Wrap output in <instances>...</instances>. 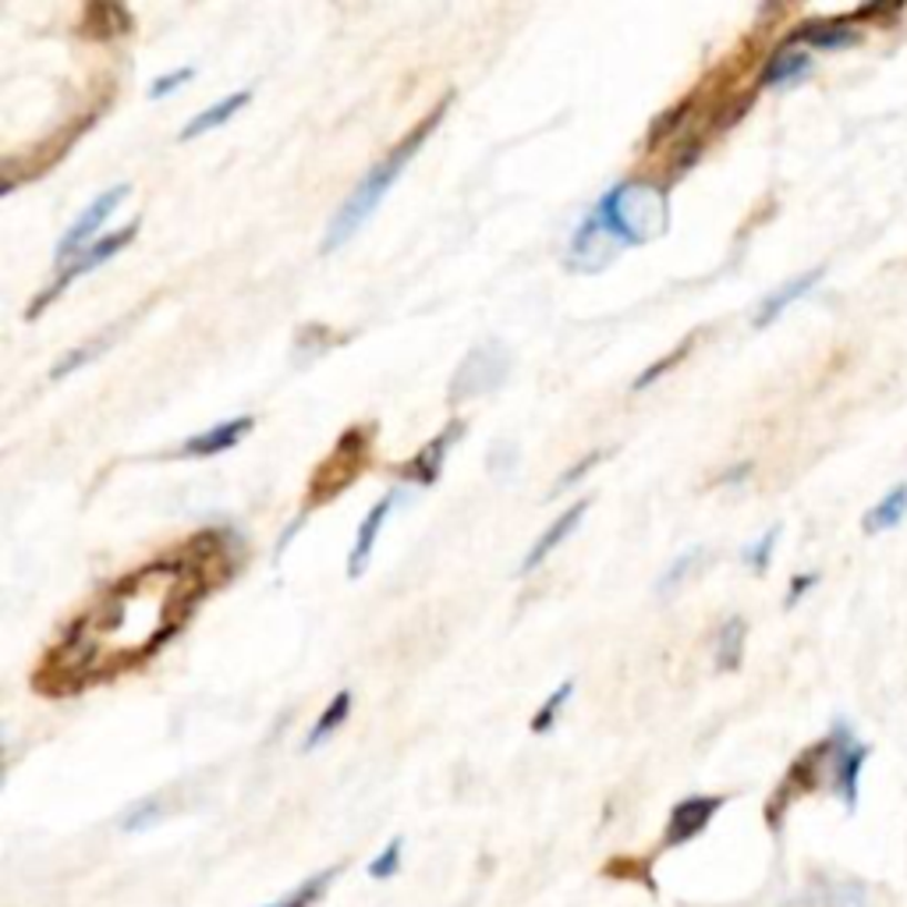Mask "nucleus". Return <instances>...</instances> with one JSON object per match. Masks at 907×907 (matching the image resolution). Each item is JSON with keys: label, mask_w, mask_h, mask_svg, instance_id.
<instances>
[{"label": "nucleus", "mask_w": 907, "mask_h": 907, "mask_svg": "<svg viewBox=\"0 0 907 907\" xmlns=\"http://www.w3.org/2000/svg\"><path fill=\"white\" fill-rule=\"evenodd\" d=\"M450 103H454V93H447L437 106H432V111L419 124H415V129L401 142H397V146L384 160H379L376 167L351 188V195L337 206V213L330 216V224H326V238H323V252H326V256H330V252H337L340 245H348L355 234L361 231V224H366L369 216L379 210V203H384V195L390 192L394 181L405 174V167L415 160V153L426 146V139L440 129V121L450 111Z\"/></svg>", "instance_id": "obj_1"}, {"label": "nucleus", "mask_w": 907, "mask_h": 907, "mask_svg": "<svg viewBox=\"0 0 907 907\" xmlns=\"http://www.w3.org/2000/svg\"><path fill=\"white\" fill-rule=\"evenodd\" d=\"M610 238L621 248L645 245L670 227V198L666 188L649 177H628L589 210Z\"/></svg>", "instance_id": "obj_2"}, {"label": "nucleus", "mask_w": 907, "mask_h": 907, "mask_svg": "<svg viewBox=\"0 0 907 907\" xmlns=\"http://www.w3.org/2000/svg\"><path fill=\"white\" fill-rule=\"evenodd\" d=\"M373 440H376V426H373V422H369V426H366V422H358V426H351L348 432H340V440H337L334 454L313 471V479H308L305 514H308V507L330 503L337 493H344V489H348V486L358 479V471L366 468V461H369Z\"/></svg>", "instance_id": "obj_3"}, {"label": "nucleus", "mask_w": 907, "mask_h": 907, "mask_svg": "<svg viewBox=\"0 0 907 907\" xmlns=\"http://www.w3.org/2000/svg\"><path fill=\"white\" fill-rule=\"evenodd\" d=\"M511 376V351L503 348V340H482L476 344L461 366L450 376V401H468V397H486L507 384Z\"/></svg>", "instance_id": "obj_4"}, {"label": "nucleus", "mask_w": 907, "mask_h": 907, "mask_svg": "<svg viewBox=\"0 0 907 907\" xmlns=\"http://www.w3.org/2000/svg\"><path fill=\"white\" fill-rule=\"evenodd\" d=\"M139 224H142V221L135 216V221H129L124 227H118L114 234H103V238H96V242L89 245L85 252H79V256L64 266V274H61L58 281H53V284L47 287V292H43L40 298H35V302L29 305L26 319H35V316H40V313H43V308H47L53 298H61V295L68 292V284L75 281V277H82V274H93V269H100L103 263H111L121 248H129V245L135 242V234H139Z\"/></svg>", "instance_id": "obj_5"}, {"label": "nucleus", "mask_w": 907, "mask_h": 907, "mask_svg": "<svg viewBox=\"0 0 907 907\" xmlns=\"http://www.w3.org/2000/svg\"><path fill=\"white\" fill-rule=\"evenodd\" d=\"M129 192H132V185H129V181H121V185L100 192L93 203L82 210V216L64 231V238L58 242V252H53L58 266H68L71 259L79 256V252H85L89 245H93V234L100 231V224L106 221V216H111L124 203V198H129Z\"/></svg>", "instance_id": "obj_6"}, {"label": "nucleus", "mask_w": 907, "mask_h": 907, "mask_svg": "<svg viewBox=\"0 0 907 907\" xmlns=\"http://www.w3.org/2000/svg\"><path fill=\"white\" fill-rule=\"evenodd\" d=\"M621 245H616L610 234L595 224V216L585 213V221L574 227L571 234V245H568V269H574V274H600V269H607L616 256H621Z\"/></svg>", "instance_id": "obj_7"}, {"label": "nucleus", "mask_w": 907, "mask_h": 907, "mask_svg": "<svg viewBox=\"0 0 907 907\" xmlns=\"http://www.w3.org/2000/svg\"><path fill=\"white\" fill-rule=\"evenodd\" d=\"M723 808V797L720 794H699V797H684V802L674 805L670 812V823H666V833H663V847H681L687 840H695L699 833L713 823V815Z\"/></svg>", "instance_id": "obj_8"}, {"label": "nucleus", "mask_w": 907, "mask_h": 907, "mask_svg": "<svg viewBox=\"0 0 907 907\" xmlns=\"http://www.w3.org/2000/svg\"><path fill=\"white\" fill-rule=\"evenodd\" d=\"M405 500H408L405 489H390V493H387L384 500H376V503L369 507V514L361 518L358 536H355V547H351V553H348V574H351V578H361V574H366V568L373 564V550H376L379 532H384V524H387V518H390L394 507H397V503H405Z\"/></svg>", "instance_id": "obj_9"}, {"label": "nucleus", "mask_w": 907, "mask_h": 907, "mask_svg": "<svg viewBox=\"0 0 907 907\" xmlns=\"http://www.w3.org/2000/svg\"><path fill=\"white\" fill-rule=\"evenodd\" d=\"M252 426H256L252 415H238V419L216 422L206 432H195V437H188L185 444H181L177 458H216V454H227L248 437Z\"/></svg>", "instance_id": "obj_10"}, {"label": "nucleus", "mask_w": 907, "mask_h": 907, "mask_svg": "<svg viewBox=\"0 0 907 907\" xmlns=\"http://www.w3.org/2000/svg\"><path fill=\"white\" fill-rule=\"evenodd\" d=\"M465 437V422H450L444 432H437L415 458L401 468V479L405 482H419V486H432L440 479V471L447 465V454L454 450V444H458Z\"/></svg>", "instance_id": "obj_11"}, {"label": "nucleus", "mask_w": 907, "mask_h": 907, "mask_svg": "<svg viewBox=\"0 0 907 907\" xmlns=\"http://www.w3.org/2000/svg\"><path fill=\"white\" fill-rule=\"evenodd\" d=\"M829 737H833V784H837V791L844 794L847 805H855V797H858V773H862L865 758H868V748L858 745V741L850 737V731L844 727V723Z\"/></svg>", "instance_id": "obj_12"}, {"label": "nucleus", "mask_w": 907, "mask_h": 907, "mask_svg": "<svg viewBox=\"0 0 907 907\" xmlns=\"http://www.w3.org/2000/svg\"><path fill=\"white\" fill-rule=\"evenodd\" d=\"M589 497L585 500H578V503H571L564 514H560L547 532H542L536 542H532V550L524 553V560H521V574H532V571H539L542 564H547V557L553 553V550H560L564 547V542L578 532V524L585 521V511H589Z\"/></svg>", "instance_id": "obj_13"}, {"label": "nucleus", "mask_w": 907, "mask_h": 907, "mask_svg": "<svg viewBox=\"0 0 907 907\" xmlns=\"http://www.w3.org/2000/svg\"><path fill=\"white\" fill-rule=\"evenodd\" d=\"M787 43H808L815 50H847L862 43V32L844 22V18H826V22H805L791 32Z\"/></svg>", "instance_id": "obj_14"}, {"label": "nucleus", "mask_w": 907, "mask_h": 907, "mask_svg": "<svg viewBox=\"0 0 907 907\" xmlns=\"http://www.w3.org/2000/svg\"><path fill=\"white\" fill-rule=\"evenodd\" d=\"M823 274H826V269H823V266H815V269H808V274L794 277V281H787V284H779L773 295L762 298L758 313H755V326H758V330H762V326H770L773 319L784 316L797 298H805V295L812 292V287L823 281Z\"/></svg>", "instance_id": "obj_15"}, {"label": "nucleus", "mask_w": 907, "mask_h": 907, "mask_svg": "<svg viewBox=\"0 0 907 907\" xmlns=\"http://www.w3.org/2000/svg\"><path fill=\"white\" fill-rule=\"evenodd\" d=\"M812 71V58L808 50H797V47H779L773 58L766 61L758 75V85H770V89H787L794 82H802Z\"/></svg>", "instance_id": "obj_16"}, {"label": "nucleus", "mask_w": 907, "mask_h": 907, "mask_svg": "<svg viewBox=\"0 0 907 907\" xmlns=\"http://www.w3.org/2000/svg\"><path fill=\"white\" fill-rule=\"evenodd\" d=\"M252 100V89H238V93H231V96H224V100H216L213 106H206L203 114H195L185 129H181V142H192V139H198V135H206V132H213V129H221V124H227L234 114L242 111V106Z\"/></svg>", "instance_id": "obj_17"}, {"label": "nucleus", "mask_w": 907, "mask_h": 907, "mask_svg": "<svg viewBox=\"0 0 907 907\" xmlns=\"http://www.w3.org/2000/svg\"><path fill=\"white\" fill-rule=\"evenodd\" d=\"M907 518V482L894 486L890 493H886L873 511H865L862 518V529L865 536H879V532H890L897 529V524Z\"/></svg>", "instance_id": "obj_18"}, {"label": "nucleus", "mask_w": 907, "mask_h": 907, "mask_svg": "<svg viewBox=\"0 0 907 907\" xmlns=\"http://www.w3.org/2000/svg\"><path fill=\"white\" fill-rule=\"evenodd\" d=\"M124 326H129V319H124V323H118V326H106V330H103L100 337H93V340H89V344H82V348H75V351H68V355H64V358L58 361V366L50 369V379H64V376H71V373H75V369H85V366H93V361H96V358H100V355H103V351L111 348V344H114V340L121 337V330H124Z\"/></svg>", "instance_id": "obj_19"}, {"label": "nucleus", "mask_w": 907, "mask_h": 907, "mask_svg": "<svg viewBox=\"0 0 907 907\" xmlns=\"http://www.w3.org/2000/svg\"><path fill=\"white\" fill-rule=\"evenodd\" d=\"M82 32L93 40H114V35L132 32V14L121 4H89L82 18Z\"/></svg>", "instance_id": "obj_20"}, {"label": "nucleus", "mask_w": 907, "mask_h": 907, "mask_svg": "<svg viewBox=\"0 0 907 907\" xmlns=\"http://www.w3.org/2000/svg\"><path fill=\"white\" fill-rule=\"evenodd\" d=\"M348 713H351V692L344 687V692H337L330 702H326V710H323L319 720L313 723V731H308L302 752H313V748L323 745V741H330V737L344 727V720H348Z\"/></svg>", "instance_id": "obj_21"}, {"label": "nucleus", "mask_w": 907, "mask_h": 907, "mask_svg": "<svg viewBox=\"0 0 907 907\" xmlns=\"http://www.w3.org/2000/svg\"><path fill=\"white\" fill-rule=\"evenodd\" d=\"M745 639H748L745 616H727V624L720 628V639H716V666L720 670L741 666V660H745Z\"/></svg>", "instance_id": "obj_22"}, {"label": "nucleus", "mask_w": 907, "mask_h": 907, "mask_svg": "<svg viewBox=\"0 0 907 907\" xmlns=\"http://www.w3.org/2000/svg\"><path fill=\"white\" fill-rule=\"evenodd\" d=\"M340 876V865H330V868H323V873H316V876H308L302 886H295L292 894H284L281 900H274V904H266V907H313V904H319L323 900V894L330 890V883Z\"/></svg>", "instance_id": "obj_23"}, {"label": "nucleus", "mask_w": 907, "mask_h": 907, "mask_svg": "<svg viewBox=\"0 0 907 907\" xmlns=\"http://www.w3.org/2000/svg\"><path fill=\"white\" fill-rule=\"evenodd\" d=\"M687 114H692V100H681V103L670 106V111H663L656 121L649 124L645 146L652 150V146H663L666 139H677V132H681V124L687 121Z\"/></svg>", "instance_id": "obj_24"}, {"label": "nucleus", "mask_w": 907, "mask_h": 907, "mask_svg": "<svg viewBox=\"0 0 907 907\" xmlns=\"http://www.w3.org/2000/svg\"><path fill=\"white\" fill-rule=\"evenodd\" d=\"M571 695H574V681H564L547 702H542V710L532 716L529 731H532V734H550V731H553V723H557V716L564 713V705L571 702Z\"/></svg>", "instance_id": "obj_25"}, {"label": "nucleus", "mask_w": 907, "mask_h": 907, "mask_svg": "<svg viewBox=\"0 0 907 907\" xmlns=\"http://www.w3.org/2000/svg\"><path fill=\"white\" fill-rule=\"evenodd\" d=\"M702 150H705V142H702V135H677V146H674V153H670V160H666V181H677V177H684L687 174V167H692V163L702 156Z\"/></svg>", "instance_id": "obj_26"}, {"label": "nucleus", "mask_w": 907, "mask_h": 907, "mask_svg": "<svg viewBox=\"0 0 907 907\" xmlns=\"http://www.w3.org/2000/svg\"><path fill=\"white\" fill-rule=\"evenodd\" d=\"M702 557H705V550H702V547H692V550H684V553H681V557L674 560V564L666 568V574L660 578V585H656V589H660V595H670V592H674V589H677V585L684 582V578L695 571V564H699Z\"/></svg>", "instance_id": "obj_27"}, {"label": "nucleus", "mask_w": 907, "mask_h": 907, "mask_svg": "<svg viewBox=\"0 0 907 907\" xmlns=\"http://www.w3.org/2000/svg\"><path fill=\"white\" fill-rule=\"evenodd\" d=\"M692 348H695V337H687V340H684V344H677V348L670 351V355H663L660 361H652V366H649V369H645L639 379H634V387H631V390H645L649 384H656V379H660V376H666L670 369L677 366V361H684V358H687V351H692Z\"/></svg>", "instance_id": "obj_28"}, {"label": "nucleus", "mask_w": 907, "mask_h": 907, "mask_svg": "<svg viewBox=\"0 0 907 907\" xmlns=\"http://www.w3.org/2000/svg\"><path fill=\"white\" fill-rule=\"evenodd\" d=\"M607 454H610V450H589L582 461H574V465H571V468L564 471V476L557 479V486L550 489V497L564 493V489H571V486H578V482H582V479L589 476V468H595V465H600V461L607 458Z\"/></svg>", "instance_id": "obj_29"}, {"label": "nucleus", "mask_w": 907, "mask_h": 907, "mask_svg": "<svg viewBox=\"0 0 907 907\" xmlns=\"http://www.w3.org/2000/svg\"><path fill=\"white\" fill-rule=\"evenodd\" d=\"M160 819H163V808H160L156 797H150V802L135 805L129 815H124V819H121V829H124V833H139V829H150V826H156Z\"/></svg>", "instance_id": "obj_30"}, {"label": "nucleus", "mask_w": 907, "mask_h": 907, "mask_svg": "<svg viewBox=\"0 0 907 907\" xmlns=\"http://www.w3.org/2000/svg\"><path fill=\"white\" fill-rule=\"evenodd\" d=\"M776 539H779V524H773V529L762 536L755 547H748L745 550V560H748V568L755 571V574H766V568H770V560H773V550H776Z\"/></svg>", "instance_id": "obj_31"}, {"label": "nucleus", "mask_w": 907, "mask_h": 907, "mask_svg": "<svg viewBox=\"0 0 907 907\" xmlns=\"http://www.w3.org/2000/svg\"><path fill=\"white\" fill-rule=\"evenodd\" d=\"M401 850H405V840L394 837L384 850H379V858L369 865V876L373 879H390L397 868H401Z\"/></svg>", "instance_id": "obj_32"}, {"label": "nucleus", "mask_w": 907, "mask_h": 907, "mask_svg": "<svg viewBox=\"0 0 907 907\" xmlns=\"http://www.w3.org/2000/svg\"><path fill=\"white\" fill-rule=\"evenodd\" d=\"M607 876L610 879H639V883H645V886H652V890H656V883H652V876L645 873V865L634 862V858H613L607 865Z\"/></svg>", "instance_id": "obj_33"}, {"label": "nucleus", "mask_w": 907, "mask_h": 907, "mask_svg": "<svg viewBox=\"0 0 907 907\" xmlns=\"http://www.w3.org/2000/svg\"><path fill=\"white\" fill-rule=\"evenodd\" d=\"M192 75H195V68H177V71H171V75H160V79L150 85V100H163L167 93H174V89H181L185 82H192Z\"/></svg>", "instance_id": "obj_34"}, {"label": "nucleus", "mask_w": 907, "mask_h": 907, "mask_svg": "<svg viewBox=\"0 0 907 907\" xmlns=\"http://www.w3.org/2000/svg\"><path fill=\"white\" fill-rule=\"evenodd\" d=\"M819 582V574H797L794 582H791V592H787V607H794L797 600H802V595Z\"/></svg>", "instance_id": "obj_35"}, {"label": "nucleus", "mask_w": 907, "mask_h": 907, "mask_svg": "<svg viewBox=\"0 0 907 907\" xmlns=\"http://www.w3.org/2000/svg\"><path fill=\"white\" fill-rule=\"evenodd\" d=\"M748 471H752V465H741V468H731V471H727V476H723L720 482H727V486H734V479H745V476H748Z\"/></svg>", "instance_id": "obj_36"}]
</instances>
